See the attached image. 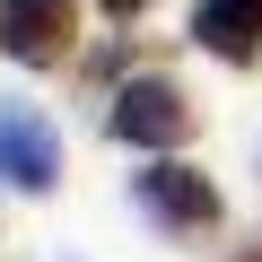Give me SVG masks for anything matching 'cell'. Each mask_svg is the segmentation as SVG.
<instances>
[{
    "label": "cell",
    "mask_w": 262,
    "mask_h": 262,
    "mask_svg": "<svg viewBox=\"0 0 262 262\" xmlns=\"http://www.w3.org/2000/svg\"><path fill=\"white\" fill-rule=\"evenodd\" d=\"M105 122H114V140H131V149H184L192 140V105H184L175 79H131Z\"/></svg>",
    "instance_id": "1"
},
{
    "label": "cell",
    "mask_w": 262,
    "mask_h": 262,
    "mask_svg": "<svg viewBox=\"0 0 262 262\" xmlns=\"http://www.w3.org/2000/svg\"><path fill=\"white\" fill-rule=\"evenodd\" d=\"M0 175L18 192H53L61 184V131L35 105H18V96H0Z\"/></svg>",
    "instance_id": "2"
},
{
    "label": "cell",
    "mask_w": 262,
    "mask_h": 262,
    "mask_svg": "<svg viewBox=\"0 0 262 262\" xmlns=\"http://www.w3.org/2000/svg\"><path fill=\"white\" fill-rule=\"evenodd\" d=\"M79 35V0H0V53L27 61V70H53Z\"/></svg>",
    "instance_id": "3"
},
{
    "label": "cell",
    "mask_w": 262,
    "mask_h": 262,
    "mask_svg": "<svg viewBox=\"0 0 262 262\" xmlns=\"http://www.w3.org/2000/svg\"><path fill=\"white\" fill-rule=\"evenodd\" d=\"M140 210H149L158 227H175V236L219 227V192H210V175H192V166H175V158H158V166L140 175Z\"/></svg>",
    "instance_id": "4"
},
{
    "label": "cell",
    "mask_w": 262,
    "mask_h": 262,
    "mask_svg": "<svg viewBox=\"0 0 262 262\" xmlns=\"http://www.w3.org/2000/svg\"><path fill=\"white\" fill-rule=\"evenodd\" d=\"M192 44H210L219 61H253V44H262V0H201Z\"/></svg>",
    "instance_id": "5"
},
{
    "label": "cell",
    "mask_w": 262,
    "mask_h": 262,
    "mask_svg": "<svg viewBox=\"0 0 262 262\" xmlns=\"http://www.w3.org/2000/svg\"><path fill=\"white\" fill-rule=\"evenodd\" d=\"M105 9H114V18H140V9H149V0H105Z\"/></svg>",
    "instance_id": "6"
},
{
    "label": "cell",
    "mask_w": 262,
    "mask_h": 262,
    "mask_svg": "<svg viewBox=\"0 0 262 262\" xmlns=\"http://www.w3.org/2000/svg\"><path fill=\"white\" fill-rule=\"evenodd\" d=\"M245 262H262V253H245Z\"/></svg>",
    "instance_id": "7"
}]
</instances>
